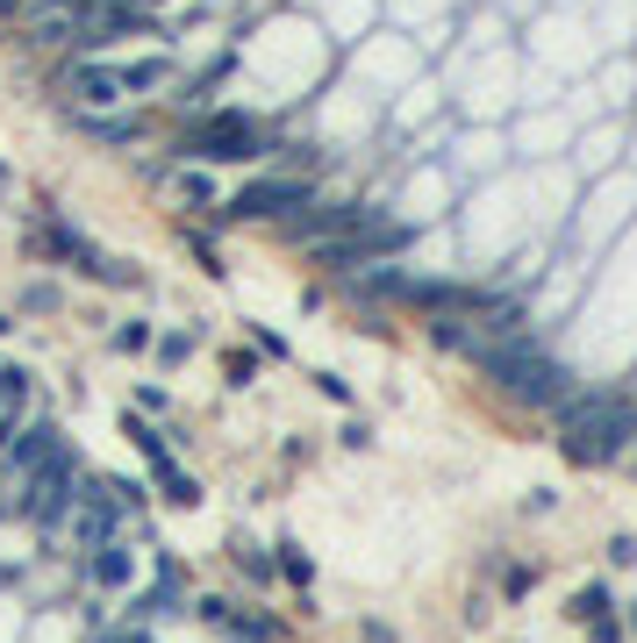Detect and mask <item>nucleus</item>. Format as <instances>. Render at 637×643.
<instances>
[{
	"mask_svg": "<svg viewBox=\"0 0 637 643\" xmlns=\"http://www.w3.org/2000/svg\"><path fill=\"white\" fill-rule=\"evenodd\" d=\"M473 365L494 379L502 393H515L523 408H544V415H558V401H573V372L552 358V350L537 344V336H502V344H480Z\"/></svg>",
	"mask_w": 637,
	"mask_h": 643,
	"instance_id": "obj_1",
	"label": "nucleus"
},
{
	"mask_svg": "<svg viewBox=\"0 0 637 643\" xmlns=\"http://www.w3.org/2000/svg\"><path fill=\"white\" fill-rule=\"evenodd\" d=\"M558 422H566V457L573 465H609L616 451L637 436V408L624 393H573V401H558Z\"/></svg>",
	"mask_w": 637,
	"mask_h": 643,
	"instance_id": "obj_2",
	"label": "nucleus"
},
{
	"mask_svg": "<svg viewBox=\"0 0 637 643\" xmlns=\"http://www.w3.org/2000/svg\"><path fill=\"white\" fill-rule=\"evenodd\" d=\"M36 251L65 257L72 272H86V280H101V286H136V265H123V257H108V251H94V243H86L72 222H51V229L36 236Z\"/></svg>",
	"mask_w": 637,
	"mask_h": 643,
	"instance_id": "obj_3",
	"label": "nucleus"
},
{
	"mask_svg": "<svg viewBox=\"0 0 637 643\" xmlns=\"http://www.w3.org/2000/svg\"><path fill=\"white\" fill-rule=\"evenodd\" d=\"M187 150H201V158H216V165H230V158H258L265 150V129H258L251 115H201L187 129Z\"/></svg>",
	"mask_w": 637,
	"mask_h": 643,
	"instance_id": "obj_4",
	"label": "nucleus"
},
{
	"mask_svg": "<svg viewBox=\"0 0 637 643\" xmlns=\"http://www.w3.org/2000/svg\"><path fill=\"white\" fill-rule=\"evenodd\" d=\"M286 208H309V187H301V179H251L230 201V214H286Z\"/></svg>",
	"mask_w": 637,
	"mask_h": 643,
	"instance_id": "obj_5",
	"label": "nucleus"
},
{
	"mask_svg": "<svg viewBox=\"0 0 637 643\" xmlns=\"http://www.w3.org/2000/svg\"><path fill=\"white\" fill-rule=\"evenodd\" d=\"M72 101L86 107V115H101V107H123V72L115 65H72Z\"/></svg>",
	"mask_w": 637,
	"mask_h": 643,
	"instance_id": "obj_6",
	"label": "nucleus"
},
{
	"mask_svg": "<svg viewBox=\"0 0 637 643\" xmlns=\"http://www.w3.org/2000/svg\"><path fill=\"white\" fill-rule=\"evenodd\" d=\"M86 579H94V587H129V544H123V536L86 558Z\"/></svg>",
	"mask_w": 637,
	"mask_h": 643,
	"instance_id": "obj_7",
	"label": "nucleus"
},
{
	"mask_svg": "<svg viewBox=\"0 0 637 643\" xmlns=\"http://www.w3.org/2000/svg\"><path fill=\"white\" fill-rule=\"evenodd\" d=\"M158 486H165V500H173V508H201V479H194V472H179L173 457H158Z\"/></svg>",
	"mask_w": 637,
	"mask_h": 643,
	"instance_id": "obj_8",
	"label": "nucleus"
},
{
	"mask_svg": "<svg viewBox=\"0 0 637 643\" xmlns=\"http://www.w3.org/2000/svg\"><path fill=\"white\" fill-rule=\"evenodd\" d=\"M566 615H573V622H595V615H609V587H602V579H587V587H573Z\"/></svg>",
	"mask_w": 637,
	"mask_h": 643,
	"instance_id": "obj_9",
	"label": "nucleus"
},
{
	"mask_svg": "<svg viewBox=\"0 0 637 643\" xmlns=\"http://www.w3.org/2000/svg\"><path fill=\"white\" fill-rule=\"evenodd\" d=\"M272 550H280V558H272V572H280V579H294V587H309V579H315V565L301 558V544H294V536H280Z\"/></svg>",
	"mask_w": 637,
	"mask_h": 643,
	"instance_id": "obj_10",
	"label": "nucleus"
},
{
	"mask_svg": "<svg viewBox=\"0 0 637 643\" xmlns=\"http://www.w3.org/2000/svg\"><path fill=\"white\" fill-rule=\"evenodd\" d=\"M222 636H237V643H272V636H280V622H265V615H222Z\"/></svg>",
	"mask_w": 637,
	"mask_h": 643,
	"instance_id": "obj_11",
	"label": "nucleus"
},
{
	"mask_svg": "<svg viewBox=\"0 0 637 643\" xmlns=\"http://www.w3.org/2000/svg\"><path fill=\"white\" fill-rule=\"evenodd\" d=\"M123 429H129V443H136V451H144V457H150V465H158V457H165V429H150L144 415H129Z\"/></svg>",
	"mask_w": 637,
	"mask_h": 643,
	"instance_id": "obj_12",
	"label": "nucleus"
},
{
	"mask_svg": "<svg viewBox=\"0 0 637 643\" xmlns=\"http://www.w3.org/2000/svg\"><path fill=\"white\" fill-rule=\"evenodd\" d=\"M230 558H237V565H244V572L258 579V587H265V579H280V572H272V558H265V550H258V544H237V550H230Z\"/></svg>",
	"mask_w": 637,
	"mask_h": 643,
	"instance_id": "obj_13",
	"label": "nucleus"
},
{
	"mask_svg": "<svg viewBox=\"0 0 637 643\" xmlns=\"http://www.w3.org/2000/svg\"><path fill=\"white\" fill-rule=\"evenodd\" d=\"M150 344V322H123V329H115V350H144Z\"/></svg>",
	"mask_w": 637,
	"mask_h": 643,
	"instance_id": "obj_14",
	"label": "nucleus"
},
{
	"mask_svg": "<svg viewBox=\"0 0 637 643\" xmlns=\"http://www.w3.org/2000/svg\"><path fill=\"white\" fill-rule=\"evenodd\" d=\"M530 587H537V572H530V565H509V572H502V593H509V601H515V593H530Z\"/></svg>",
	"mask_w": 637,
	"mask_h": 643,
	"instance_id": "obj_15",
	"label": "nucleus"
},
{
	"mask_svg": "<svg viewBox=\"0 0 637 643\" xmlns=\"http://www.w3.org/2000/svg\"><path fill=\"white\" fill-rule=\"evenodd\" d=\"M187 350H194V329H187V336L173 329V336H165V344H158V358H165V365H179V358H187Z\"/></svg>",
	"mask_w": 637,
	"mask_h": 643,
	"instance_id": "obj_16",
	"label": "nucleus"
},
{
	"mask_svg": "<svg viewBox=\"0 0 637 643\" xmlns=\"http://www.w3.org/2000/svg\"><path fill=\"white\" fill-rule=\"evenodd\" d=\"M315 393H323V401H352V387H344L337 372H315Z\"/></svg>",
	"mask_w": 637,
	"mask_h": 643,
	"instance_id": "obj_17",
	"label": "nucleus"
},
{
	"mask_svg": "<svg viewBox=\"0 0 637 643\" xmlns=\"http://www.w3.org/2000/svg\"><path fill=\"white\" fill-rule=\"evenodd\" d=\"M251 379H258V358H244V350H237V358H230V387H251Z\"/></svg>",
	"mask_w": 637,
	"mask_h": 643,
	"instance_id": "obj_18",
	"label": "nucleus"
},
{
	"mask_svg": "<svg viewBox=\"0 0 637 643\" xmlns=\"http://www.w3.org/2000/svg\"><path fill=\"white\" fill-rule=\"evenodd\" d=\"M609 565H637V536H609Z\"/></svg>",
	"mask_w": 637,
	"mask_h": 643,
	"instance_id": "obj_19",
	"label": "nucleus"
},
{
	"mask_svg": "<svg viewBox=\"0 0 637 643\" xmlns=\"http://www.w3.org/2000/svg\"><path fill=\"white\" fill-rule=\"evenodd\" d=\"M587 636H595V643H624V630H616V615H595V622H587Z\"/></svg>",
	"mask_w": 637,
	"mask_h": 643,
	"instance_id": "obj_20",
	"label": "nucleus"
},
{
	"mask_svg": "<svg viewBox=\"0 0 637 643\" xmlns=\"http://www.w3.org/2000/svg\"><path fill=\"white\" fill-rule=\"evenodd\" d=\"M630 630H637V601H630Z\"/></svg>",
	"mask_w": 637,
	"mask_h": 643,
	"instance_id": "obj_21",
	"label": "nucleus"
}]
</instances>
